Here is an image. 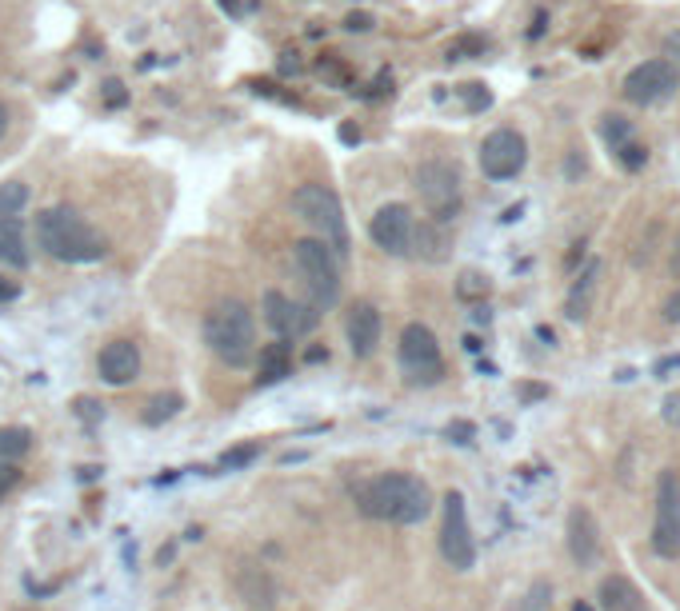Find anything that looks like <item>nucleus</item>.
<instances>
[{
    "label": "nucleus",
    "mask_w": 680,
    "mask_h": 611,
    "mask_svg": "<svg viewBox=\"0 0 680 611\" xmlns=\"http://www.w3.org/2000/svg\"><path fill=\"white\" fill-rule=\"evenodd\" d=\"M596 599H601V611H644L648 608V603H644V591L632 584L629 575H608L605 584H601V591H596Z\"/></svg>",
    "instance_id": "20"
},
{
    "label": "nucleus",
    "mask_w": 680,
    "mask_h": 611,
    "mask_svg": "<svg viewBox=\"0 0 680 611\" xmlns=\"http://www.w3.org/2000/svg\"><path fill=\"white\" fill-rule=\"evenodd\" d=\"M97 372L104 384H112V388L133 384V379L140 376V348H136L133 340H124V336L121 340H109L97 356Z\"/></svg>",
    "instance_id": "16"
},
{
    "label": "nucleus",
    "mask_w": 680,
    "mask_h": 611,
    "mask_svg": "<svg viewBox=\"0 0 680 611\" xmlns=\"http://www.w3.org/2000/svg\"><path fill=\"white\" fill-rule=\"evenodd\" d=\"M33 452V432L13 424V428H0V464H21Z\"/></svg>",
    "instance_id": "23"
},
{
    "label": "nucleus",
    "mask_w": 680,
    "mask_h": 611,
    "mask_svg": "<svg viewBox=\"0 0 680 611\" xmlns=\"http://www.w3.org/2000/svg\"><path fill=\"white\" fill-rule=\"evenodd\" d=\"M260 312H264V324L276 332V340H288V344L300 340V336H309V332L317 328V320H321V312L312 304H300V300L276 292V288L264 292Z\"/></svg>",
    "instance_id": "12"
},
{
    "label": "nucleus",
    "mask_w": 680,
    "mask_h": 611,
    "mask_svg": "<svg viewBox=\"0 0 680 611\" xmlns=\"http://www.w3.org/2000/svg\"><path fill=\"white\" fill-rule=\"evenodd\" d=\"M596 276H601V260H589V264L577 272V280H572V288H569V300H565L569 320L589 316V308H593V292H596Z\"/></svg>",
    "instance_id": "22"
},
{
    "label": "nucleus",
    "mask_w": 680,
    "mask_h": 611,
    "mask_svg": "<svg viewBox=\"0 0 680 611\" xmlns=\"http://www.w3.org/2000/svg\"><path fill=\"white\" fill-rule=\"evenodd\" d=\"M124 100H128V92H124L121 80H104V104H109V109H121Z\"/></svg>",
    "instance_id": "34"
},
{
    "label": "nucleus",
    "mask_w": 680,
    "mask_h": 611,
    "mask_svg": "<svg viewBox=\"0 0 680 611\" xmlns=\"http://www.w3.org/2000/svg\"><path fill=\"white\" fill-rule=\"evenodd\" d=\"M37 245L61 264H97L109 257V240L69 204H52L37 216Z\"/></svg>",
    "instance_id": "2"
},
{
    "label": "nucleus",
    "mask_w": 680,
    "mask_h": 611,
    "mask_svg": "<svg viewBox=\"0 0 680 611\" xmlns=\"http://www.w3.org/2000/svg\"><path fill=\"white\" fill-rule=\"evenodd\" d=\"M660 416L668 420V424H680V391H672L665 400V408H660Z\"/></svg>",
    "instance_id": "36"
},
{
    "label": "nucleus",
    "mask_w": 680,
    "mask_h": 611,
    "mask_svg": "<svg viewBox=\"0 0 680 611\" xmlns=\"http://www.w3.org/2000/svg\"><path fill=\"white\" fill-rule=\"evenodd\" d=\"M677 88H680L677 64L665 61V57H653V61L636 64V68L625 76L620 92H625V100L636 104V109H656V104H668V100L677 97Z\"/></svg>",
    "instance_id": "8"
},
{
    "label": "nucleus",
    "mask_w": 680,
    "mask_h": 611,
    "mask_svg": "<svg viewBox=\"0 0 680 611\" xmlns=\"http://www.w3.org/2000/svg\"><path fill=\"white\" fill-rule=\"evenodd\" d=\"M520 396L524 400H541V396H548V388H520Z\"/></svg>",
    "instance_id": "44"
},
{
    "label": "nucleus",
    "mask_w": 680,
    "mask_h": 611,
    "mask_svg": "<svg viewBox=\"0 0 680 611\" xmlns=\"http://www.w3.org/2000/svg\"><path fill=\"white\" fill-rule=\"evenodd\" d=\"M460 100H465V109L469 112H484L493 104V92L481 85V80H472V85H460Z\"/></svg>",
    "instance_id": "28"
},
{
    "label": "nucleus",
    "mask_w": 680,
    "mask_h": 611,
    "mask_svg": "<svg viewBox=\"0 0 680 611\" xmlns=\"http://www.w3.org/2000/svg\"><path fill=\"white\" fill-rule=\"evenodd\" d=\"M317 73L324 76V80H333L336 88H348L353 85V76H348V68L341 61H333V57H324V61H317Z\"/></svg>",
    "instance_id": "32"
},
{
    "label": "nucleus",
    "mask_w": 680,
    "mask_h": 611,
    "mask_svg": "<svg viewBox=\"0 0 680 611\" xmlns=\"http://www.w3.org/2000/svg\"><path fill=\"white\" fill-rule=\"evenodd\" d=\"M672 367H680V356H668V360H656V376H665V372H672Z\"/></svg>",
    "instance_id": "42"
},
{
    "label": "nucleus",
    "mask_w": 680,
    "mask_h": 611,
    "mask_svg": "<svg viewBox=\"0 0 680 611\" xmlns=\"http://www.w3.org/2000/svg\"><path fill=\"white\" fill-rule=\"evenodd\" d=\"M544 21H548V16H544V13H536V25L529 28V37H532V40H536V37H541V33H544Z\"/></svg>",
    "instance_id": "45"
},
{
    "label": "nucleus",
    "mask_w": 680,
    "mask_h": 611,
    "mask_svg": "<svg viewBox=\"0 0 680 611\" xmlns=\"http://www.w3.org/2000/svg\"><path fill=\"white\" fill-rule=\"evenodd\" d=\"M529 164V140L517 128H496L481 145V172L489 180H512Z\"/></svg>",
    "instance_id": "11"
},
{
    "label": "nucleus",
    "mask_w": 680,
    "mask_h": 611,
    "mask_svg": "<svg viewBox=\"0 0 680 611\" xmlns=\"http://www.w3.org/2000/svg\"><path fill=\"white\" fill-rule=\"evenodd\" d=\"M569 556L577 568H593L596 556H601V524L584 503H577L569 512Z\"/></svg>",
    "instance_id": "17"
},
{
    "label": "nucleus",
    "mask_w": 680,
    "mask_h": 611,
    "mask_svg": "<svg viewBox=\"0 0 680 611\" xmlns=\"http://www.w3.org/2000/svg\"><path fill=\"white\" fill-rule=\"evenodd\" d=\"M417 192H421V204L429 212V221L448 224L460 216V204H465V180H460V169L453 160H424L417 169Z\"/></svg>",
    "instance_id": "7"
},
{
    "label": "nucleus",
    "mask_w": 680,
    "mask_h": 611,
    "mask_svg": "<svg viewBox=\"0 0 680 611\" xmlns=\"http://www.w3.org/2000/svg\"><path fill=\"white\" fill-rule=\"evenodd\" d=\"M345 28H348V33H369V28H372V16L369 13H353L345 21Z\"/></svg>",
    "instance_id": "37"
},
{
    "label": "nucleus",
    "mask_w": 680,
    "mask_h": 611,
    "mask_svg": "<svg viewBox=\"0 0 680 611\" xmlns=\"http://www.w3.org/2000/svg\"><path fill=\"white\" fill-rule=\"evenodd\" d=\"M285 376H293V344L288 340L264 344L257 356V384H281Z\"/></svg>",
    "instance_id": "21"
},
{
    "label": "nucleus",
    "mask_w": 680,
    "mask_h": 611,
    "mask_svg": "<svg viewBox=\"0 0 680 611\" xmlns=\"http://www.w3.org/2000/svg\"><path fill=\"white\" fill-rule=\"evenodd\" d=\"M16 488H21V467H16V464H0V503L9 500Z\"/></svg>",
    "instance_id": "33"
},
{
    "label": "nucleus",
    "mask_w": 680,
    "mask_h": 611,
    "mask_svg": "<svg viewBox=\"0 0 680 611\" xmlns=\"http://www.w3.org/2000/svg\"><path fill=\"white\" fill-rule=\"evenodd\" d=\"M672 272L680 276V236H677V252H672Z\"/></svg>",
    "instance_id": "48"
},
{
    "label": "nucleus",
    "mask_w": 680,
    "mask_h": 611,
    "mask_svg": "<svg viewBox=\"0 0 680 611\" xmlns=\"http://www.w3.org/2000/svg\"><path fill=\"white\" fill-rule=\"evenodd\" d=\"M448 252H453V236H448L445 224L421 221L412 228V252L408 257H421L424 264H445Z\"/></svg>",
    "instance_id": "19"
},
{
    "label": "nucleus",
    "mask_w": 680,
    "mask_h": 611,
    "mask_svg": "<svg viewBox=\"0 0 680 611\" xmlns=\"http://www.w3.org/2000/svg\"><path fill=\"white\" fill-rule=\"evenodd\" d=\"M489 288H493V284H489V276H481V272H465V276H460V284H457V296H460V300H484V296H489Z\"/></svg>",
    "instance_id": "27"
},
{
    "label": "nucleus",
    "mask_w": 680,
    "mask_h": 611,
    "mask_svg": "<svg viewBox=\"0 0 680 611\" xmlns=\"http://www.w3.org/2000/svg\"><path fill=\"white\" fill-rule=\"evenodd\" d=\"M16 292H21V288H16L13 280H4V276H0V300H16Z\"/></svg>",
    "instance_id": "41"
},
{
    "label": "nucleus",
    "mask_w": 680,
    "mask_h": 611,
    "mask_svg": "<svg viewBox=\"0 0 680 611\" xmlns=\"http://www.w3.org/2000/svg\"><path fill=\"white\" fill-rule=\"evenodd\" d=\"M4 133H9V109L0 104V140H4Z\"/></svg>",
    "instance_id": "46"
},
{
    "label": "nucleus",
    "mask_w": 680,
    "mask_h": 611,
    "mask_svg": "<svg viewBox=\"0 0 680 611\" xmlns=\"http://www.w3.org/2000/svg\"><path fill=\"white\" fill-rule=\"evenodd\" d=\"M0 260H4V269L16 272H25L33 264V245H28L21 216H0Z\"/></svg>",
    "instance_id": "18"
},
{
    "label": "nucleus",
    "mask_w": 680,
    "mask_h": 611,
    "mask_svg": "<svg viewBox=\"0 0 680 611\" xmlns=\"http://www.w3.org/2000/svg\"><path fill=\"white\" fill-rule=\"evenodd\" d=\"M617 160L625 164L629 172H641L644 164H648V148L644 145H636V140H629V145H620L617 148Z\"/></svg>",
    "instance_id": "30"
},
{
    "label": "nucleus",
    "mask_w": 680,
    "mask_h": 611,
    "mask_svg": "<svg viewBox=\"0 0 680 611\" xmlns=\"http://www.w3.org/2000/svg\"><path fill=\"white\" fill-rule=\"evenodd\" d=\"M412 228H417V216H412L408 204H384L369 221L372 245L381 248L384 257H408L412 252Z\"/></svg>",
    "instance_id": "13"
},
{
    "label": "nucleus",
    "mask_w": 680,
    "mask_h": 611,
    "mask_svg": "<svg viewBox=\"0 0 680 611\" xmlns=\"http://www.w3.org/2000/svg\"><path fill=\"white\" fill-rule=\"evenodd\" d=\"M205 344L228 367H248L257 360V316L245 300H217L205 312Z\"/></svg>",
    "instance_id": "3"
},
{
    "label": "nucleus",
    "mask_w": 680,
    "mask_h": 611,
    "mask_svg": "<svg viewBox=\"0 0 680 611\" xmlns=\"http://www.w3.org/2000/svg\"><path fill=\"white\" fill-rule=\"evenodd\" d=\"M360 515H369L376 524L412 527L424 524L433 512V491L421 476L412 472H381V476L364 479L357 488Z\"/></svg>",
    "instance_id": "1"
},
{
    "label": "nucleus",
    "mask_w": 680,
    "mask_h": 611,
    "mask_svg": "<svg viewBox=\"0 0 680 611\" xmlns=\"http://www.w3.org/2000/svg\"><path fill=\"white\" fill-rule=\"evenodd\" d=\"M665 52H668L665 61H672V64L680 61V28H672V33L665 37Z\"/></svg>",
    "instance_id": "38"
},
{
    "label": "nucleus",
    "mask_w": 680,
    "mask_h": 611,
    "mask_svg": "<svg viewBox=\"0 0 680 611\" xmlns=\"http://www.w3.org/2000/svg\"><path fill=\"white\" fill-rule=\"evenodd\" d=\"M577 611H593V608H589V603H581V608H577Z\"/></svg>",
    "instance_id": "49"
},
{
    "label": "nucleus",
    "mask_w": 680,
    "mask_h": 611,
    "mask_svg": "<svg viewBox=\"0 0 680 611\" xmlns=\"http://www.w3.org/2000/svg\"><path fill=\"white\" fill-rule=\"evenodd\" d=\"M233 591H236V599L252 611H272L276 608V599H281V584H276V575H272L260 560L236 563L233 568Z\"/></svg>",
    "instance_id": "14"
},
{
    "label": "nucleus",
    "mask_w": 680,
    "mask_h": 611,
    "mask_svg": "<svg viewBox=\"0 0 680 611\" xmlns=\"http://www.w3.org/2000/svg\"><path fill=\"white\" fill-rule=\"evenodd\" d=\"M653 551L660 560L680 556V476L668 467L656 479V515H653Z\"/></svg>",
    "instance_id": "10"
},
{
    "label": "nucleus",
    "mask_w": 680,
    "mask_h": 611,
    "mask_svg": "<svg viewBox=\"0 0 680 611\" xmlns=\"http://www.w3.org/2000/svg\"><path fill=\"white\" fill-rule=\"evenodd\" d=\"M181 396H157V400L149 403V412H145V420H149V424H161V420H169V416H176V412H181Z\"/></svg>",
    "instance_id": "29"
},
{
    "label": "nucleus",
    "mask_w": 680,
    "mask_h": 611,
    "mask_svg": "<svg viewBox=\"0 0 680 611\" xmlns=\"http://www.w3.org/2000/svg\"><path fill=\"white\" fill-rule=\"evenodd\" d=\"M293 264H297L300 280L309 288V304L317 312L341 304V260L333 257V248L321 245L317 236H305L293 245Z\"/></svg>",
    "instance_id": "5"
},
{
    "label": "nucleus",
    "mask_w": 680,
    "mask_h": 611,
    "mask_svg": "<svg viewBox=\"0 0 680 611\" xmlns=\"http://www.w3.org/2000/svg\"><path fill=\"white\" fill-rule=\"evenodd\" d=\"M309 360H312V364H317V360H329V348H312Z\"/></svg>",
    "instance_id": "47"
},
{
    "label": "nucleus",
    "mask_w": 680,
    "mask_h": 611,
    "mask_svg": "<svg viewBox=\"0 0 680 611\" xmlns=\"http://www.w3.org/2000/svg\"><path fill=\"white\" fill-rule=\"evenodd\" d=\"M665 320L668 324H680V288L665 300Z\"/></svg>",
    "instance_id": "39"
},
{
    "label": "nucleus",
    "mask_w": 680,
    "mask_h": 611,
    "mask_svg": "<svg viewBox=\"0 0 680 611\" xmlns=\"http://www.w3.org/2000/svg\"><path fill=\"white\" fill-rule=\"evenodd\" d=\"M260 456V444H240V448H233V452H224L221 467H228V472H236V467H248L252 460Z\"/></svg>",
    "instance_id": "31"
},
{
    "label": "nucleus",
    "mask_w": 680,
    "mask_h": 611,
    "mask_svg": "<svg viewBox=\"0 0 680 611\" xmlns=\"http://www.w3.org/2000/svg\"><path fill=\"white\" fill-rule=\"evenodd\" d=\"M293 212L317 233L321 245L333 248L336 260L348 257V248H353V240H348V221H345V209H341V196H336L329 184H312V180L300 184L297 192H293Z\"/></svg>",
    "instance_id": "4"
},
{
    "label": "nucleus",
    "mask_w": 680,
    "mask_h": 611,
    "mask_svg": "<svg viewBox=\"0 0 680 611\" xmlns=\"http://www.w3.org/2000/svg\"><path fill=\"white\" fill-rule=\"evenodd\" d=\"M341 140H345V145H360V128H353V124H341Z\"/></svg>",
    "instance_id": "40"
},
{
    "label": "nucleus",
    "mask_w": 680,
    "mask_h": 611,
    "mask_svg": "<svg viewBox=\"0 0 680 611\" xmlns=\"http://www.w3.org/2000/svg\"><path fill=\"white\" fill-rule=\"evenodd\" d=\"M381 332H384V320H381V308L376 304L360 300V304L348 308L345 336H348V348H353L357 360H369V356L381 348Z\"/></svg>",
    "instance_id": "15"
},
{
    "label": "nucleus",
    "mask_w": 680,
    "mask_h": 611,
    "mask_svg": "<svg viewBox=\"0 0 680 611\" xmlns=\"http://www.w3.org/2000/svg\"><path fill=\"white\" fill-rule=\"evenodd\" d=\"M388 92H393V73H381L376 80H372V88L364 92V97H369V100H381V97H388Z\"/></svg>",
    "instance_id": "35"
},
{
    "label": "nucleus",
    "mask_w": 680,
    "mask_h": 611,
    "mask_svg": "<svg viewBox=\"0 0 680 611\" xmlns=\"http://www.w3.org/2000/svg\"><path fill=\"white\" fill-rule=\"evenodd\" d=\"M396 364L408 388H436L445 379V352L429 324H405L396 344Z\"/></svg>",
    "instance_id": "6"
},
{
    "label": "nucleus",
    "mask_w": 680,
    "mask_h": 611,
    "mask_svg": "<svg viewBox=\"0 0 680 611\" xmlns=\"http://www.w3.org/2000/svg\"><path fill=\"white\" fill-rule=\"evenodd\" d=\"M484 52H489L484 37H460L448 45V61H472V57H484Z\"/></svg>",
    "instance_id": "26"
},
{
    "label": "nucleus",
    "mask_w": 680,
    "mask_h": 611,
    "mask_svg": "<svg viewBox=\"0 0 680 611\" xmlns=\"http://www.w3.org/2000/svg\"><path fill=\"white\" fill-rule=\"evenodd\" d=\"M441 508H445V515H441V556H445V563L453 572H469L472 563H477V539H472L465 496L460 491H445Z\"/></svg>",
    "instance_id": "9"
},
{
    "label": "nucleus",
    "mask_w": 680,
    "mask_h": 611,
    "mask_svg": "<svg viewBox=\"0 0 680 611\" xmlns=\"http://www.w3.org/2000/svg\"><path fill=\"white\" fill-rule=\"evenodd\" d=\"M25 204H28V184H21V180L0 184V216H21Z\"/></svg>",
    "instance_id": "25"
},
{
    "label": "nucleus",
    "mask_w": 680,
    "mask_h": 611,
    "mask_svg": "<svg viewBox=\"0 0 680 611\" xmlns=\"http://www.w3.org/2000/svg\"><path fill=\"white\" fill-rule=\"evenodd\" d=\"M601 140H605L608 148H620L632 140V121L629 116H620V112H608V116H601Z\"/></svg>",
    "instance_id": "24"
},
{
    "label": "nucleus",
    "mask_w": 680,
    "mask_h": 611,
    "mask_svg": "<svg viewBox=\"0 0 680 611\" xmlns=\"http://www.w3.org/2000/svg\"><path fill=\"white\" fill-rule=\"evenodd\" d=\"M281 68H285V73H297V68H300L297 52H285V61H281Z\"/></svg>",
    "instance_id": "43"
}]
</instances>
